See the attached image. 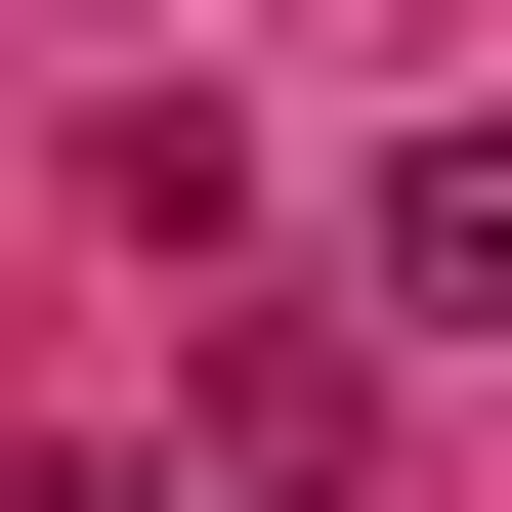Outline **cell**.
I'll return each instance as SVG.
<instances>
[{
    "mask_svg": "<svg viewBox=\"0 0 512 512\" xmlns=\"http://www.w3.org/2000/svg\"><path fill=\"white\" fill-rule=\"evenodd\" d=\"M342 470H384V342L256 299V342H214V512H342Z\"/></svg>",
    "mask_w": 512,
    "mask_h": 512,
    "instance_id": "2",
    "label": "cell"
},
{
    "mask_svg": "<svg viewBox=\"0 0 512 512\" xmlns=\"http://www.w3.org/2000/svg\"><path fill=\"white\" fill-rule=\"evenodd\" d=\"M342 342H512V128H384L342 171Z\"/></svg>",
    "mask_w": 512,
    "mask_h": 512,
    "instance_id": "1",
    "label": "cell"
}]
</instances>
